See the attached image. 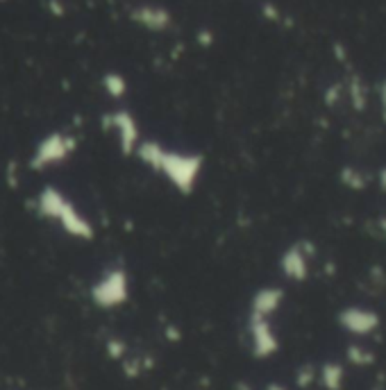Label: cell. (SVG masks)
I'll return each mask as SVG.
<instances>
[{
    "mask_svg": "<svg viewBox=\"0 0 386 390\" xmlns=\"http://www.w3.org/2000/svg\"><path fill=\"white\" fill-rule=\"evenodd\" d=\"M134 152L145 166H150L152 170L164 175L180 193L189 195L196 189L200 170H203V157L200 154L166 150L157 141H141Z\"/></svg>",
    "mask_w": 386,
    "mask_h": 390,
    "instance_id": "6da1fadb",
    "label": "cell"
},
{
    "mask_svg": "<svg viewBox=\"0 0 386 390\" xmlns=\"http://www.w3.org/2000/svg\"><path fill=\"white\" fill-rule=\"evenodd\" d=\"M37 214L45 220L57 223L68 236L89 240L94 238V225L75 209V205L55 186H45L37 198Z\"/></svg>",
    "mask_w": 386,
    "mask_h": 390,
    "instance_id": "7a4b0ae2",
    "label": "cell"
},
{
    "mask_svg": "<svg viewBox=\"0 0 386 390\" xmlns=\"http://www.w3.org/2000/svg\"><path fill=\"white\" fill-rule=\"evenodd\" d=\"M75 138L68 134H61V132H52L45 138H41L37 145V150L32 154V161L30 166L34 170H43L50 166H57V163H64L75 150Z\"/></svg>",
    "mask_w": 386,
    "mask_h": 390,
    "instance_id": "3957f363",
    "label": "cell"
},
{
    "mask_svg": "<svg viewBox=\"0 0 386 390\" xmlns=\"http://www.w3.org/2000/svg\"><path fill=\"white\" fill-rule=\"evenodd\" d=\"M91 298L98 302V307H119L128 300V272L123 268L107 270L96 282Z\"/></svg>",
    "mask_w": 386,
    "mask_h": 390,
    "instance_id": "277c9868",
    "label": "cell"
},
{
    "mask_svg": "<svg viewBox=\"0 0 386 390\" xmlns=\"http://www.w3.org/2000/svg\"><path fill=\"white\" fill-rule=\"evenodd\" d=\"M336 320L350 336H357V338L370 336V333H375L382 325V318L377 311L366 309V307H357V304H350V307L338 311Z\"/></svg>",
    "mask_w": 386,
    "mask_h": 390,
    "instance_id": "5b68a950",
    "label": "cell"
},
{
    "mask_svg": "<svg viewBox=\"0 0 386 390\" xmlns=\"http://www.w3.org/2000/svg\"><path fill=\"white\" fill-rule=\"evenodd\" d=\"M107 125L116 132V138H119L121 152L123 154H132L136 150V145L141 143V134H139V125L136 119L128 109H116V112L105 116Z\"/></svg>",
    "mask_w": 386,
    "mask_h": 390,
    "instance_id": "8992f818",
    "label": "cell"
},
{
    "mask_svg": "<svg viewBox=\"0 0 386 390\" xmlns=\"http://www.w3.org/2000/svg\"><path fill=\"white\" fill-rule=\"evenodd\" d=\"M312 254L314 249L309 243L291 245L280 259V268L284 272V277L291 279V282H305L309 275V256Z\"/></svg>",
    "mask_w": 386,
    "mask_h": 390,
    "instance_id": "52a82bcc",
    "label": "cell"
},
{
    "mask_svg": "<svg viewBox=\"0 0 386 390\" xmlns=\"http://www.w3.org/2000/svg\"><path fill=\"white\" fill-rule=\"evenodd\" d=\"M250 338H252V352L259 358L275 354L277 347H280V342H277V336L273 331V325H270V318H264V316L250 314Z\"/></svg>",
    "mask_w": 386,
    "mask_h": 390,
    "instance_id": "ba28073f",
    "label": "cell"
},
{
    "mask_svg": "<svg viewBox=\"0 0 386 390\" xmlns=\"http://www.w3.org/2000/svg\"><path fill=\"white\" fill-rule=\"evenodd\" d=\"M132 21L150 32H164L171 28V12L159 5H139L132 10Z\"/></svg>",
    "mask_w": 386,
    "mask_h": 390,
    "instance_id": "9c48e42d",
    "label": "cell"
},
{
    "mask_svg": "<svg viewBox=\"0 0 386 390\" xmlns=\"http://www.w3.org/2000/svg\"><path fill=\"white\" fill-rule=\"evenodd\" d=\"M284 300V291L282 288H275V286H266L252 298V316H264L270 318L280 309V304Z\"/></svg>",
    "mask_w": 386,
    "mask_h": 390,
    "instance_id": "30bf717a",
    "label": "cell"
},
{
    "mask_svg": "<svg viewBox=\"0 0 386 390\" xmlns=\"http://www.w3.org/2000/svg\"><path fill=\"white\" fill-rule=\"evenodd\" d=\"M318 381L325 390H343L345 384V368L336 361H327L321 365Z\"/></svg>",
    "mask_w": 386,
    "mask_h": 390,
    "instance_id": "8fae6325",
    "label": "cell"
},
{
    "mask_svg": "<svg viewBox=\"0 0 386 390\" xmlns=\"http://www.w3.org/2000/svg\"><path fill=\"white\" fill-rule=\"evenodd\" d=\"M347 361H350L352 365H357V368H368V365L375 363V354L370 352L368 347L352 342V345L347 347Z\"/></svg>",
    "mask_w": 386,
    "mask_h": 390,
    "instance_id": "7c38bea8",
    "label": "cell"
},
{
    "mask_svg": "<svg viewBox=\"0 0 386 390\" xmlns=\"http://www.w3.org/2000/svg\"><path fill=\"white\" fill-rule=\"evenodd\" d=\"M103 87L107 91V96H112V98H123L128 93V82H125V77H123L121 73H107L103 77Z\"/></svg>",
    "mask_w": 386,
    "mask_h": 390,
    "instance_id": "4fadbf2b",
    "label": "cell"
},
{
    "mask_svg": "<svg viewBox=\"0 0 386 390\" xmlns=\"http://www.w3.org/2000/svg\"><path fill=\"white\" fill-rule=\"evenodd\" d=\"M338 179H341L347 189H352V191H364L368 186V177L361 173L359 168H352V166H345L341 170V177Z\"/></svg>",
    "mask_w": 386,
    "mask_h": 390,
    "instance_id": "5bb4252c",
    "label": "cell"
},
{
    "mask_svg": "<svg viewBox=\"0 0 386 390\" xmlns=\"http://www.w3.org/2000/svg\"><path fill=\"white\" fill-rule=\"evenodd\" d=\"M347 93H350V103L352 107L361 112V109H366V103H368V89L364 87V82H361V77L354 75L350 80V87H347Z\"/></svg>",
    "mask_w": 386,
    "mask_h": 390,
    "instance_id": "9a60e30c",
    "label": "cell"
},
{
    "mask_svg": "<svg viewBox=\"0 0 386 390\" xmlns=\"http://www.w3.org/2000/svg\"><path fill=\"white\" fill-rule=\"evenodd\" d=\"M316 379H318V372H316L312 365H305V370H300V374H298L300 388H309V384H312V381H316Z\"/></svg>",
    "mask_w": 386,
    "mask_h": 390,
    "instance_id": "2e32d148",
    "label": "cell"
},
{
    "mask_svg": "<svg viewBox=\"0 0 386 390\" xmlns=\"http://www.w3.org/2000/svg\"><path fill=\"white\" fill-rule=\"evenodd\" d=\"M380 107H382V119L386 123V80L382 82V87H380Z\"/></svg>",
    "mask_w": 386,
    "mask_h": 390,
    "instance_id": "e0dca14e",
    "label": "cell"
},
{
    "mask_svg": "<svg viewBox=\"0 0 386 390\" xmlns=\"http://www.w3.org/2000/svg\"><path fill=\"white\" fill-rule=\"evenodd\" d=\"M377 184H380L382 191H386V166L380 170V175H377Z\"/></svg>",
    "mask_w": 386,
    "mask_h": 390,
    "instance_id": "ac0fdd59",
    "label": "cell"
},
{
    "mask_svg": "<svg viewBox=\"0 0 386 390\" xmlns=\"http://www.w3.org/2000/svg\"><path fill=\"white\" fill-rule=\"evenodd\" d=\"M377 227H380V232L386 236V216H382L380 220H377Z\"/></svg>",
    "mask_w": 386,
    "mask_h": 390,
    "instance_id": "d6986e66",
    "label": "cell"
},
{
    "mask_svg": "<svg viewBox=\"0 0 386 390\" xmlns=\"http://www.w3.org/2000/svg\"><path fill=\"white\" fill-rule=\"evenodd\" d=\"M268 390H284V388H282V386H270Z\"/></svg>",
    "mask_w": 386,
    "mask_h": 390,
    "instance_id": "ffe728a7",
    "label": "cell"
}]
</instances>
